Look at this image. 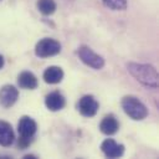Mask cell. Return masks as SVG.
<instances>
[{
	"instance_id": "17",
	"label": "cell",
	"mask_w": 159,
	"mask_h": 159,
	"mask_svg": "<svg viewBox=\"0 0 159 159\" xmlns=\"http://www.w3.org/2000/svg\"><path fill=\"white\" fill-rule=\"evenodd\" d=\"M24 158H25V159H29V158H30V159H35L36 157H35V155H25Z\"/></svg>"
},
{
	"instance_id": "13",
	"label": "cell",
	"mask_w": 159,
	"mask_h": 159,
	"mask_svg": "<svg viewBox=\"0 0 159 159\" xmlns=\"http://www.w3.org/2000/svg\"><path fill=\"white\" fill-rule=\"evenodd\" d=\"M63 78V71L58 66H50L43 71V81L48 84L60 83Z\"/></svg>"
},
{
	"instance_id": "6",
	"label": "cell",
	"mask_w": 159,
	"mask_h": 159,
	"mask_svg": "<svg viewBox=\"0 0 159 159\" xmlns=\"http://www.w3.org/2000/svg\"><path fill=\"white\" fill-rule=\"evenodd\" d=\"M98 108H99V104H98L97 99L92 94H86V96L81 97L78 103H77L78 112L83 117H87V118L94 117L97 114V112H98Z\"/></svg>"
},
{
	"instance_id": "8",
	"label": "cell",
	"mask_w": 159,
	"mask_h": 159,
	"mask_svg": "<svg viewBox=\"0 0 159 159\" xmlns=\"http://www.w3.org/2000/svg\"><path fill=\"white\" fill-rule=\"evenodd\" d=\"M101 149L107 158H119L124 154V145L118 144L116 140L108 138L102 142Z\"/></svg>"
},
{
	"instance_id": "15",
	"label": "cell",
	"mask_w": 159,
	"mask_h": 159,
	"mask_svg": "<svg viewBox=\"0 0 159 159\" xmlns=\"http://www.w3.org/2000/svg\"><path fill=\"white\" fill-rule=\"evenodd\" d=\"M106 7L111 10H125L127 0H102Z\"/></svg>"
},
{
	"instance_id": "9",
	"label": "cell",
	"mask_w": 159,
	"mask_h": 159,
	"mask_svg": "<svg viewBox=\"0 0 159 159\" xmlns=\"http://www.w3.org/2000/svg\"><path fill=\"white\" fill-rule=\"evenodd\" d=\"M45 106L47 107L48 111L51 112H57L65 108L66 106V99L60 92H51L45 97Z\"/></svg>"
},
{
	"instance_id": "18",
	"label": "cell",
	"mask_w": 159,
	"mask_h": 159,
	"mask_svg": "<svg viewBox=\"0 0 159 159\" xmlns=\"http://www.w3.org/2000/svg\"><path fill=\"white\" fill-rule=\"evenodd\" d=\"M0 1H1V0H0Z\"/></svg>"
},
{
	"instance_id": "3",
	"label": "cell",
	"mask_w": 159,
	"mask_h": 159,
	"mask_svg": "<svg viewBox=\"0 0 159 159\" xmlns=\"http://www.w3.org/2000/svg\"><path fill=\"white\" fill-rule=\"evenodd\" d=\"M36 130H37V124H36V122H35L31 117L24 116V117L19 120V123H17V132H19V134H20L17 145H19L21 149H25V148L30 144V142L32 140V138L35 137Z\"/></svg>"
},
{
	"instance_id": "16",
	"label": "cell",
	"mask_w": 159,
	"mask_h": 159,
	"mask_svg": "<svg viewBox=\"0 0 159 159\" xmlns=\"http://www.w3.org/2000/svg\"><path fill=\"white\" fill-rule=\"evenodd\" d=\"M2 66H4V57L0 55V70L2 68Z\"/></svg>"
},
{
	"instance_id": "7",
	"label": "cell",
	"mask_w": 159,
	"mask_h": 159,
	"mask_svg": "<svg viewBox=\"0 0 159 159\" xmlns=\"http://www.w3.org/2000/svg\"><path fill=\"white\" fill-rule=\"evenodd\" d=\"M19 98V91L12 84H5L0 88V104L4 108L12 107Z\"/></svg>"
},
{
	"instance_id": "1",
	"label": "cell",
	"mask_w": 159,
	"mask_h": 159,
	"mask_svg": "<svg viewBox=\"0 0 159 159\" xmlns=\"http://www.w3.org/2000/svg\"><path fill=\"white\" fill-rule=\"evenodd\" d=\"M128 71L142 84L150 87V88L158 87V83H159L158 82V72L153 66L147 65V63L129 62L128 63Z\"/></svg>"
},
{
	"instance_id": "10",
	"label": "cell",
	"mask_w": 159,
	"mask_h": 159,
	"mask_svg": "<svg viewBox=\"0 0 159 159\" xmlns=\"http://www.w3.org/2000/svg\"><path fill=\"white\" fill-rule=\"evenodd\" d=\"M118 129H119V123L113 114L106 116L99 123V130L106 135H113L118 132Z\"/></svg>"
},
{
	"instance_id": "12",
	"label": "cell",
	"mask_w": 159,
	"mask_h": 159,
	"mask_svg": "<svg viewBox=\"0 0 159 159\" xmlns=\"http://www.w3.org/2000/svg\"><path fill=\"white\" fill-rule=\"evenodd\" d=\"M14 139H15V133L11 125L5 120H0V145L9 147L12 144Z\"/></svg>"
},
{
	"instance_id": "5",
	"label": "cell",
	"mask_w": 159,
	"mask_h": 159,
	"mask_svg": "<svg viewBox=\"0 0 159 159\" xmlns=\"http://www.w3.org/2000/svg\"><path fill=\"white\" fill-rule=\"evenodd\" d=\"M77 55L84 65H87L88 67H91L93 70H101L104 66V58L102 56H99L98 53H96L88 46H81L77 50Z\"/></svg>"
},
{
	"instance_id": "14",
	"label": "cell",
	"mask_w": 159,
	"mask_h": 159,
	"mask_svg": "<svg viewBox=\"0 0 159 159\" xmlns=\"http://www.w3.org/2000/svg\"><path fill=\"white\" fill-rule=\"evenodd\" d=\"M36 6H37L39 11L42 15H46V16L52 15L56 11V7H57L55 0H37Z\"/></svg>"
},
{
	"instance_id": "4",
	"label": "cell",
	"mask_w": 159,
	"mask_h": 159,
	"mask_svg": "<svg viewBox=\"0 0 159 159\" xmlns=\"http://www.w3.org/2000/svg\"><path fill=\"white\" fill-rule=\"evenodd\" d=\"M61 51V43L53 39L45 37L40 40L35 46V55L40 58H47L58 55Z\"/></svg>"
},
{
	"instance_id": "11",
	"label": "cell",
	"mask_w": 159,
	"mask_h": 159,
	"mask_svg": "<svg viewBox=\"0 0 159 159\" xmlns=\"http://www.w3.org/2000/svg\"><path fill=\"white\" fill-rule=\"evenodd\" d=\"M17 84L24 89H35L39 84L36 76L30 71H22L17 77Z\"/></svg>"
},
{
	"instance_id": "2",
	"label": "cell",
	"mask_w": 159,
	"mask_h": 159,
	"mask_svg": "<svg viewBox=\"0 0 159 159\" xmlns=\"http://www.w3.org/2000/svg\"><path fill=\"white\" fill-rule=\"evenodd\" d=\"M122 108L124 113L133 120H142L148 116V109L142 101L134 96H125L122 98Z\"/></svg>"
}]
</instances>
